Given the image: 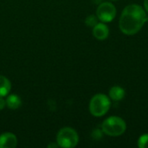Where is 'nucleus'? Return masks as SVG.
Instances as JSON below:
<instances>
[{
	"instance_id": "nucleus-1",
	"label": "nucleus",
	"mask_w": 148,
	"mask_h": 148,
	"mask_svg": "<svg viewBox=\"0 0 148 148\" xmlns=\"http://www.w3.org/2000/svg\"><path fill=\"white\" fill-rule=\"evenodd\" d=\"M147 12L136 3L127 5L119 19V29L127 36H134L140 31L147 23Z\"/></svg>"
},
{
	"instance_id": "nucleus-2",
	"label": "nucleus",
	"mask_w": 148,
	"mask_h": 148,
	"mask_svg": "<svg viewBox=\"0 0 148 148\" xmlns=\"http://www.w3.org/2000/svg\"><path fill=\"white\" fill-rule=\"evenodd\" d=\"M101 130L105 135L109 137H119L126 132L127 123L121 117L112 115L103 121L101 123Z\"/></svg>"
},
{
	"instance_id": "nucleus-3",
	"label": "nucleus",
	"mask_w": 148,
	"mask_h": 148,
	"mask_svg": "<svg viewBox=\"0 0 148 148\" xmlns=\"http://www.w3.org/2000/svg\"><path fill=\"white\" fill-rule=\"evenodd\" d=\"M112 105L108 95L99 93L95 95L89 101V112L95 117H102L108 114Z\"/></svg>"
},
{
	"instance_id": "nucleus-4",
	"label": "nucleus",
	"mask_w": 148,
	"mask_h": 148,
	"mask_svg": "<svg viewBox=\"0 0 148 148\" xmlns=\"http://www.w3.org/2000/svg\"><path fill=\"white\" fill-rule=\"evenodd\" d=\"M58 147L62 148H73L79 143V135L72 127H63L60 129L56 136Z\"/></svg>"
},
{
	"instance_id": "nucleus-5",
	"label": "nucleus",
	"mask_w": 148,
	"mask_h": 148,
	"mask_svg": "<svg viewBox=\"0 0 148 148\" xmlns=\"http://www.w3.org/2000/svg\"><path fill=\"white\" fill-rule=\"evenodd\" d=\"M117 10L115 5L111 2H103L99 4L96 10V16L100 22L110 23L116 16Z\"/></svg>"
},
{
	"instance_id": "nucleus-6",
	"label": "nucleus",
	"mask_w": 148,
	"mask_h": 148,
	"mask_svg": "<svg viewBox=\"0 0 148 148\" xmlns=\"http://www.w3.org/2000/svg\"><path fill=\"white\" fill-rule=\"evenodd\" d=\"M92 33L95 38L99 41H103L106 40L109 36V28L106 23L99 22L93 27Z\"/></svg>"
},
{
	"instance_id": "nucleus-7",
	"label": "nucleus",
	"mask_w": 148,
	"mask_h": 148,
	"mask_svg": "<svg viewBox=\"0 0 148 148\" xmlns=\"http://www.w3.org/2000/svg\"><path fill=\"white\" fill-rule=\"evenodd\" d=\"M17 145L16 136L12 133H4L0 135V148H14Z\"/></svg>"
},
{
	"instance_id": "nucleus-8",
	"label": "nucleus",
	"mask_w": 148,
	"mask_h": 148,
	"mask_svg": "<svg viewBox=\"0 0 148 148\" xmlns=\"http://www.w3.org/2000/svg\"><path fill=\"white\" fill-rule=\"evenodd\" d=\"M108 96L111 99V101L118 102V101H122L125 98L126 91H125V89L122 87H121L119 85H115V86H113L109 89Z\"/></svg>"
},
{
	"instance_id": "nucleus-9",
	"label": "nucleus",
	"mask_w": 148,
	"mask_h": 148,
	"mask_svg": "<svg viewBox=\"0 0 148 148\" xmlns=\"http://www.w3.org/2000/svg\"><path fill=\"white\" fill-rule=\"evenodd\" d=\"M11 89V83L10 80L3 76L0 75V97H4L9 95Z\"/></svg>"
},
{
	"instance_id": "nucleus-10",
	"label": "nucleus",
	"mask_w": 148,
	"mask_h": 148,
	"mask_svg": "<svg viewBox=\"0 0 148 148\" xmlns=\"http://www.w3.org/2000/svg\"><path fill=\"white\" fill-rule=\"evenodd\" d=\"M5 101H6V106L10 109H13V110L17 109L22 105V101H21L20 97L15 94L8 95L7 99Z\"/></svg>"
},
{
	"instance_id": "nucleus-11",
	"label": "nucleus",
	"mask_w": 148,
	"mask_h": 148,
	"mask_svg": "<svg viewBox=\"0 0 148 148\" xmlns=\"http://www.w3.org/2000/svg\"><path fill=\"white\" fill-rule=\"evenodd\" d=\"M137 146L140 148H148V134H143L139 137Z\"/></svg>"
},
{
	"instance_id": "nucleus-12",
	"label": "nucleus",
	"mask_w": 148,
	"mask_h": 148,
	"mask_svg": "<svg viewBox=\"0 0 148 148\" xmlns=\"http://www.w3.org/2000/svg\"><path fill=\"white\" fill-rule=\"evenodd\" d=\"M98 23H99V19L96 16V15H89L85 19V23L88 27H92L93 28Z\"/></svg>"
},
{
	"instance_id": "nucleus-13",
	"label": "nucleus",
	"mask_w": 148,
	"mask_h": 148,
	"mask_svg": "<svg viewBox=\"0 0 148 148\" xmlns=\"http://www.w3.org/2000/svg\"><path fill=\"white\" fill-rule=\"evenodd\" d=\"M103 135H104V133L102 132L101 128V129H99V128L95 129L93 131V133H92V137L95 140H100V139H101L103 137Z\"/></svg>"
},
{
	"instance_id": "nucleus-14",
	"label": "nucleus",
	"mask_w": 148,
	"mask_h": 148,
	"mask_svg": "<svg viewBox=\"0 0 148 148\" xmlns=\"http://www.w3.org/2000/svg\"><path fill=\"white\" fill-rule=\"evenodd\" d=\"M5 107H6V101L3 97H0V110H3Z\"/></svg>"
},
{
	"instance_id": "nucleus-15",
	"label": "nucleus",
	"mask_w": 148,
	"mask_h": 148,
	"mask_svg": "<svg viewBox=\"0 0 148 148\" xmlns=\"http://www.w3.org/2000/svg\"><path fill=\"white\" fill-rule=\"evenodd\" d=\"M143 5H144V9H145V10L147 11L148 13V0H144V3H143Z\"/></svg>"
},
{
	"instance_id": "nucleus-16",
	"label": "nucleus",
	"mask_w": 148,
	"mask_h": 148,
	"mask_svg": "<svg viewBox=\"0 0 148 148\" xmlns=\"http://www.w3.org/2000/svg\"><path fill=\"white\" fill-rule=\"evenodd\" d=\"M58 145L56 144H50V145H48V147H57Z\"/></svg>"
},
{
	"instance_id": "nucleus-17",
	"label": "nucleus",
	"mask_w": 148,
	"mask_h": 148,
	"mask_svg": "<svg viewBox=\"0 0 148 148\" xmlns=\"http://www.w3.org/2000/svg\"><path fill=\"white\" fill-rule=\"evenodd\" d=\"M147 22H148V15H147Z\"/></svg>"
},
{
	"instance_id": "nucleus-18",
	"label": "nucleus",
	"mask_w": 148,
	"mask_h": 148,
	"mask_svg": "<svg viewBox=\"0 0 148 148\" xmlns=\"http://www.w3.org/2000/svg\"><path fill=\"white\" fill-rule=\"evenodd\" d=\"M111 1H117V0H111Z\"/></svg>"
}]
</instances>
